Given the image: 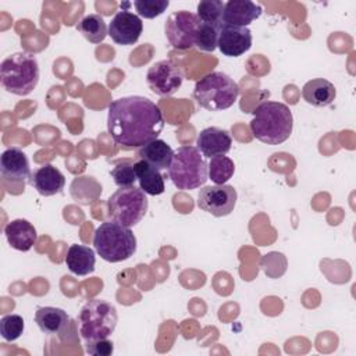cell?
<instances>
[{"mask_svg":"<svg viewBox=\"0 0 356 356\" xmlns=\"http://www.w3.org/2000/svg\"><path fill=\"white\" fill-rule=\"evenodd\" d=\"M164 128L160 107L145 96H124L108 106L107 131L124 149L142 147L159 138Z\"/></svg>","mask_w":356,"mask_h":356,"instance_id":"cell-1","label":"cell"},{"mask_svg":"<svg viewBox=\"0 0 356 356\" xmlns=\"http://www.w3.org/2000/svg\"><path fill=\"white\" fill-rule=\"evenodd\" d=\"M252 135L266 145H280L285 142L293 128L291 108L280 102H263L253 110L249 124Z\"/></svg>","mask_w":356,"mask_h":356,"instance_id":"cell-2","label":"cell"},{"mask_svg":"<svg viewBox=\"0 0 356 356\" xmlns=\"http://www.w3.org/2000/svg\"><path fill=\"white\" fill-rule=\"evenodd\" d=\"M39 64L35 54L17 51L7 56L0 65L3 88L13 95L26 96L39 82Z\"/></svg>","mask_w":356,"mask_h":356,"instance_id":"cell-3","label":"cell"},{"mask_svg":"<svg viewBox=\"0 0 356 356\" xmlns=\"http://www.w3.org/2000/svg\"><path fill=\"white\" fill-rule=\"evenodd\" d=\"M93 245L103 260L118 263L134 256L136 252V236L129 227L108 220L96 228Z\"/></svg>","mask_w":356,"mask_h":356,"instance_id":"cell-4","label":"cell"},{"mask_svg":"<svg viewBox=\"0 0 356 356\" xmlns=\"http://www.w3.org/2000/svg\"><path fill=\"white\" fill-rule=\"evenodd\" d=\"M239 96L238 83L227 74L214 71L200 78L193 89L197 104L209 111L227 110Z\"/></svg>","mask_w":356,"mask_h":356,"instance_id":"cell-5","label":"cell"},{"mask_svg":"<svg viewBox=\"0 0 356 356\" xmlns=\"http://www.w3.org/2000/svg\"><path fill=\"white\" fill-rule=\"evenodd\" d=\"M167 171L171 182L181 191L196 189L209 179L207 163L196 146H181L174 150Z\"/></svg>","mask_w":356,"mask_h":356,"instance_id":"cell-6","label":"cell"},{"mask_svg":"<svg viewBox=\"0 0 356 356\" xmlns=\"http://www.w3.org/2000/svg\"><path fill=\"white\" fill-rule=\"evenodd\" d=\"M78 331L83 341L108 338L118 321L115 307L103 299L88 300L78 314Z\"/></svg>","mask_w":356,"mask_h":356,"instance_id":"cell-7","label":"cell"},{"mask_svg":"<svg viewBox=\"0 0 356 356\" xmlns=\"http://www.w3.org/2000/svg\"><path fill=\"white\" fill-rule=\"evenodd\" d=\"M147 207L146 193L140 188H120L107 199V217L131 228L142 221Z\"/></svg>","mask_w":356,"mask_h":356,"instance_id":"cell-8","label":"cell"},{"mask_svg":"<svg viewBox=\"0 0 356 356\" xmlns=\"http://www.w3.org/2000/svg\"><path fill=\"white\" fill-rule=\"evenodd\" d=\"M184 78V68L172 60H160L152 64L146 74L147 86L161 97L174 95L181 88Z\"/></svg>","mask_w":356,"mask_h":356,"instance_id":"cell-9","label":"cell"},{"mask_svg":"<svg viewBox=\"0 0 356 356\" xmlns=\"http://www.w3.org/2000/svg\"><path fill=\"white\" fill-rule=\"evenodd\" d=\"M199 24L200 21L197 15L191 11L179 10L171 13L164 26L170 44L178 50H188L193 47Z\"/></svg>","mask_w":356,"mask_h":356,"instance_id":"cell-10","label":"cell"},{"mask_svg":"<svg viewBox=\"0 0 356 356\" xmlns=\"http://www.w3.org/2000/svg\"><path fill=\"white\" fill-rule=\"evenodd\" d=\"M238 193L231 185L203 186L197 195V206L214 217H224L232 213Z\"/></svg>","mask_w":356,"mask_h":356,"instance_id":"cell-11","label":"cell"},{"mask_svg":"<svg viewBox=\"0 0 356 356\" xmlns=\"http://www.w3.org/2000/svg\"><path fill=\"white\" fill-rule=\"evenodd\" d=\"M143 31V22L139 15L121 10L111 18L108 24V35L114 43L120 46H131L138 42Z\"/></svg>","mask_w":356,"mask_h":356,"instance_id":"cell-12","label":"cell"},{"mask_svg":"<svg viewBox=\"0 0 356 356\" xmlns=\"http://www.w3.org/2000/svg\"><path fill=\"white\" fill-rule=\"evenodd\" d=\"M252 32L248 26L222 25L218 33L217 47L227 57H239L252 47Z\"/></svg>","mask_w":356,"mask_h":356,"instance_id":"cell-13","label":"cell"},{"mask_svg":"<svg viewBox=\"0 0 356 356\" xmlns=\"http://www.w3.org/2000/svg\"><path fill=\"white\" fill-rule=\"evenodd\" d=\"M196 145L203 157H216L227 154L231 150L232 138L227 129L218 127H207L202 129L196 138Z\"/></svg>","mask_w":356,"mask_h":356,"instance_id":"cell-14","label":"cell"},{"mask_svg":"<svg viewBox=\"0 0 356 356\" xmlns=\"http://www.w3.org/2000/svg\"><path fill=\"white\" fill-rule=\"evenodd\" d=\"M0 172L7 182H24L32 175L29 160L18 147H10L1 153Z\"/></svg>","mask_w":356,"mask_h":356,"instance_id":"cell-15","label":"cell"},{"mask_svg":"<svg viewBox=\"0 0 356 356\" xmlns=\"http://www.w3.org/2000/svg\"><path fill=\"white\" fill-rule=\"evenodd\" d=\"M29 182L39 195L53 196L63 192L65 178L63 172L53 164H44L32 172Z\"/></svg>","mask_w":356,"mask_h":356,"instance_id":"cell-16","label":"cell"},{"mask_svg":"<svg viewBox=\"0 0 356 356\" xmlns=\"http://www.w3.org/2000/svg\"><path fill=\"white\" fill-rule=\"evenodd\" d=\"M261 7L250 0H229L224 7V24L234 26H248L261 15Z\"/></svg>","mask_w":356,"mask_h":356,"instance_id":"cell-17","label":"cell"},{"mask_svg":"<svg viewBox=\"0 0 356 356\" xmlns=\"http://www.w3.org/2000/svg\"><path fill=\"white\" fill-rule=\"evenodd\" d=\"M4 235L8 245L19 252H28L38 239L36 228L24 218H17L10 221L4 227Z\"/></svg>","mask_w":356,"mask_h":356,"instance_id":"cell-18","label":"cell"},{"mask_svg":"<svg viewBox=\"0 0 356 356\" xmlns=\"http://www.w3.org/2000/svg\"><path fill=\"white\" fill-rule=\"evenodd\" d=\"M302 96L306 103L314 107H327L335 100L337 89L330 81L324 78H314L303 85Z\"/></svg>","mask_w":356,"mask_h":356,"instance_id":"cell-19","label":"cell"},{"mask_svg":"<svg viewBox=\"0 0 356 356\" xmlns=\"http://www.w3.org/2000/svg\"><path fill=\"white\" fill-rule=\"evenodd\" d=\"M65 264L68 270L79 277L93 273L96 264L95 250L89 246L72 243L65 254Z\"/></svg>","mask_w":356,"mask_h":356,"instance_id":"cell-20","label":"cell"},{"mask_svg":"<svg viewBox=\"0 0 356 356\" xmlns=\"http://www.w3.org/2000/svg\"><path fill=\"white\" fill-rule=\"evenodd\" d=\"M35 323L38 324L42 332L50 335H60L68 327L70 317L60 307L43 306L36 309Z\"/></svg>","mask_w":356,"mask_h":356,"instance_id":"cell-21","label":"cell"},{"mask_svg":"<svg viewBox=\"0 0 356 356\" xmlns=\"http://www.w3.org/2000/svg\"><path fill=\"white\" fill-rule=\"evenodd\" d=\"M172 156H174V150L171 149V146L159 138L146 143L138 152L139 160L149 163L159 171L168 170Z\"/></svg>","mask_w":356,"mask_h":356,"instance_id":"cell-22","label":"cell"},{"mask_svg":"<svg viewBox=\"0 0 356 356\" xmlns=\"http://www.w3.org/2000/svg\"><path fill=\"white\" fill-rule=\"evenodd\" d=\"M135 172H136V179L139 182V186L146 195L157 196L165 191L164 178L161 172L153 165H150L149 163L143 160L135 161Z\"/></svg>","mask_w":356,"mask_h":356,"instance_id":"cell-23","label":"cell"},{"mask_svg":"<svg viewBox=\"0 0 356 356\" xmlns=\"http://www.w3.org/2000/svg\"><path fill=\"white\" fill-rule=\"evenodd\" d=\"M76 29L82 33V36L89 40L90 43H100L104 40V38L108 35V28L99 14H89L85 15L78 24Z\"/></svg>","mask_w":356,"mask_h":356,"instance_id":"cell-24","label":"cell"},{"mask_svg":"<svg viewBox=\"0 0 356 356\" xmlns=\"http://www.w3.org/2000/svg\"><path fill=\"white\" fill-rule=\"evenodd\" d=\"M234 172H235V164L225 154L211 157L207 164L209 179H211L216 185H224L228 179L232 178Z\"/></svg>","mask_w":356,"mask_h":356,"instance_id":"cell-25","label":"cell"},{"mask_svg":"<svg viewBox=\"0 0 356 356\" xmlns=\"http://www.w3.org/2000/svg\"><path fill=\"white\" fill-rule=\"evenodd\" d=\"M224 7L225 3L220 0H203L197 4V18L200 22L216 25L221 28L224 25Z\"/></svg>","mask_w":356,"mask_h":356,"instance_id":"cell-26","label":"cell"},{"mask_svg":"<svg viewBox=\"0 0 356 356\" xmlns=\"http://www.w3.org/2000/svg\"><path fill=\"white\" fill-rule=\"evenodd\" d=\"M114 184L118 188H128L134 186L136 179V172H135V161L129 159H124L115 163L114 168L110 172Z\"/></svg>","mask_w":356,"mask_h":356,"instance_id":"cell-27","label":"cell"},{"mask_svg":"<svg viewBox=\"0 0 356 356\" xmlns=\"http://www.w3.org/2000/svg\"><path fill=\"white\" fill-rule=\"evenodd\" d=\"M220 29L216 25L200 22L196 31L195 46L202 51H214L217 49Z\"/></svg>","mask_w":356,"mask_h":356,"instance_id":"cell-28","label":"cell"},{"mask_svg":"<svg viewBox=\"0 0 356 356\" xmlns=\"http://www.w3.org/2000/svg\"><path fill=\"white\" fill-rule=\"evenodd\" d=\"M24 318L19 314H6L0 320V334L3 339L13 342L24 332Z\"/></svg>","mask_w":356,"mask_h":356,"instance_id":"cell-29","label":"cell"},{"mask_svg":"<svg viewBox=\"0 0 356 356\" xmlns=\"http://www.w3.org/2000/svg\"><path fill=\"white\" fill-rule=\"evenodd\" d=\"M138 15L152 19L161 15L170 6L168 0H135L134 3Z\"/></svg>","mask_w":356,"mask_h":356,"instance_id":"cell-30","label":"cell"},{"mask_svg":"<svg viewBox=\"0 0 356 356\" xmlns=\"http://www.w3.org/2000/svg\"><path fill=\"white\" fill-rule=\"evenodd\" d=\"M85 349L92 356H110L114 352V343L108 338L85 341Z\"/></svg>","mask_w":356,"mask_h":356,"instance_id":"cell-31","label":"cell"}]
</instances>
